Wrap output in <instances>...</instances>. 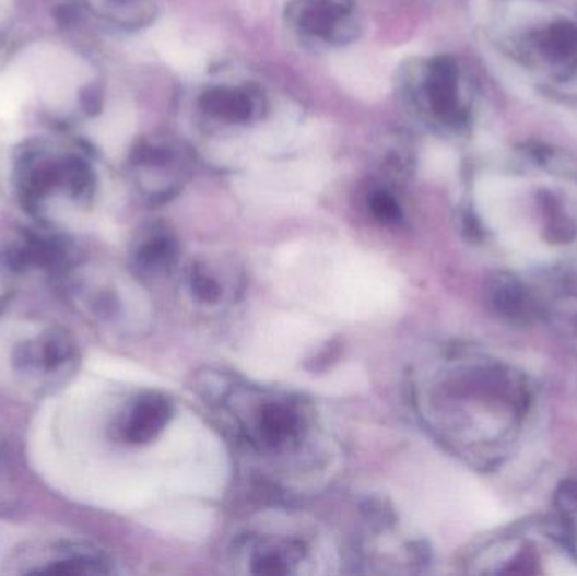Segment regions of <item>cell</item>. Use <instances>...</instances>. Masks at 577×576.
I'll return each mask as SVG.
<instances>
[{
    "label": "cell",
    "mask_w": 577,
    "mask_h": 576,
    "mask_svg": "<svg viewBox=\"0 0 577 576\" xmlns=\"http://www.w3.org/2000/svg\"><path fill=\"white\" fill-rule=\"evenodd\" d=\"M287 556L279 550H267L254 557V573L257 575H285L291 572Z\"/></svg>",
    "instance_id": "5bb4252c"
},
{
    "label": "cell",
    "mask_w": 577,
    "mask_h": 576,
    "mask_svg": "<svg viewBox=\"0 0 577 576\" xmlns=\"http://www.w3.org/2000/svg\"><path fill=\"white\" fill-rule=\"evenodd\" d=\"M370 210L380 222L396 223L400 219V207L392 195L377 191L372 195Z\"/></svg>",
    "instance_id": "9a60e30c"
},
{
    "label": "cell",
    "mask_w": 577,
    "mask_h": 576,
    "mask_svg": "<svg viewBox=\"0 0 577 576\" xmlns=\"http://www.w3.org/2000/svg\"><path fill=\"white\" fill-rule=\"evenodd\" d=\"M343 15V9L333 0H307L303 12V24L307 31L328 36Z\"/></svg>",
    "instance_id": "7c38bea8"
},
{
    "label": "cell",
    "mask_w": 577,
    "mask_h": 576,
    "mask_svg": "<svg viewBox=\"0 0 577 576\" xmlns=\"http://www.w3.org/2000/svg\"><path fill=\"white\" fill-rule=\"evenodd\" d=\"M257 430H259L260 439L267 446L278 448L299 436L301 418L285 402H266L260 408L259 418H257Z\"/></svg>",
    "instance_id": "8992f818"
},
{
    "label": "cell",
    "mask_w": 577,
    "mask_h": 576,
    "mask_svg": "<svg viewBox=\"0 0 577 576\" xmlns=\"http://www.w3.org/2000/svg\"><path fill=\"white\" fill-rule=\"evenodd\" d=\"M68 262V249L63 242L52 237H31L24 238L23 244L12 249L9 254V265L15 271H26V269H61Z\"/></svg>",
    "instance_id": "5b68a950"
},
{
    "label": "cell",
    "mask_w": 577,
    "mask_h": 576,
    "mask_svg": "<svg viewBox=\"0 0 577 576\" xmlns=\"http://www.w3.org/2000/svg\"><path fill=\"white\" fill-rule=\"evenodd\" d=\"M108 572L110 566L107 557L85 550H64L52 562H46L45 566L34 569V573L46 575H104Z\"/></svg>",
    "instance_id": "ba28073f"
},
{
    "label": "cell",
    "mask_w": 577,
    "mask_h": 576,
    "mask_svg": "<svg viewBox=\"0 0 577 576\" xmlns=\"http://www.w3.org/2000/svg\"><path fill=\"white\" fill-rule=\"evenodd\" d=\"M539 49L552 61H564L577 52V26L569 21L552 24L539 37Z\"/></svg>",
    "instance_id": "8fae6325"
},
{
    "label": "cell",
    "mask_w": 577,
    "mask_h": 576,
    "mask_svg": "<svg viewBox=\"0 0 577 576\" xmlns=\"http://www.w3.org/2000/svg\"><path fill=\"white\" fill-rule=\"evenodd\" d=\"M79 362V346L68 331L49 330L15 350V368L27 376L61 377Z\"/></svg>",
    "instance_id": "7a4b0ae2"
},
{
    "label": "cell",
    "mask_w": 577,
    "mask_h": 576,
    "mask_svg": "<svg viewBox=\"0 0 577 576\" xmlns=\"http://www.w3.org/2000/svg\"><path fill=\"white\" fill-rule=\"evenodd\" d=\"M173 416V404L163 395L141 396L133 402L122 424V436L133 445L152 442L169 423Z\"/></svg>",
    "instance_id": "3957f363"
},
{
    "label": "cell",
    "mask_w": 577,
    "mask_h": 576,
    "mask_svg": "<svg viewBox=\"0 0 577 576\" xmlns=\"http://www.w3.org/2000/svg\"><path fill=\"white\" fill-rule=\"evenodd\" d=\"M178 259V242L166 231H154L145 235L133 252V260L141 271L161 274L169 271Z\"/></svg>",
    "instance_id": "52a82bcc"
},
{
    "label": "cell",
    "mask_w": 577,
    "mask_h": 576,
    "mask_svg": "<svg viewBox=\"0 0 577 576\" xmlns=\"http://www.w3.org/2000/svg\"><path fill=\"white\" fill-rule=\"evenodd\" d=\"M93 173L85 160L71 149L51 144L27 148L17 163V188L31 212L56 197L86 203L93 195Z\"/></svg>",
    "instance_id": "6da1fadb"
},
{
    "label": "cell",
    "mask_w": 577,
    "mask_h": 576,
    "mask_svg": "<svg viewBox=\"0 0 577 576\" xmlns=\"http://www.w3.org/2000/svg\"><path fill=\"white\" fill-rule=\"evenodd\" d=\"M555 504L566 513L577 514V480H564L555 494Z\"/></svg>",
    "instance_id": "2e32d148"
},
{
    "label": "cell",
    "mask_w": 577,
    "mask_h": 576,
    "mask_svg": "<svg viewBox=\"0 0 577 576\" xmlns=\"http://www.w3.org/2000/svg\"><path fill=\"white\" fill-rule=\"evenodd\" d=\"M427 97L439 119L456 122L461 116L458 95V67L449 58H439L431 67Z\"/></svg>",
    "instance_id": "277c9868"
},
{
    "label": "cell",
    "mask_w": 577,
    "mask_h": 576,
    "mask_svg": "<svg viewBox=\"0 0 577 576\" xmlns=\"http://www.w3.org/2000/svg\"><path fill=\"white\" fill-rule=\"evenodd\" d=\"M189 287H191L192 296L201 303H215L222 296L220 284L200 268L192 269L189 275Z\"/></svg>",
    "instance_id": "4fadbf2b"
},
{
    "label": "cell",
    "mask_w": 577,
    "mask_h": 576,
    "mask_svg": "<svg viewBox=\"0 0 577 576\" xmlns=\"http://www.w3.org/2000/svg\"><path fill=\"white\" fill-rule=\"evenodd\" d=\"M201 105L210 116L228 120V122H242L252 114V101L240 90H210V92L204 93Z\"/></svg>",
    "instance_id": "30bf717a"
},
{
    "label": "cell",
    "mask_w": 577,
    "mask_h": 576,
    "mask_svg": "<svg viewBox=\"0 0 577 576\" xmlns=\"http://www.w3.org/2000/svg\"><path fill=\"white\" fill-rule=\"evenodd\" d=\"M492 305L508 320L526 321L533 313V303L517 279H499L492 290Z\"/></svg>",
    "instance_id": "9c48e42d"
}]
</instances>
